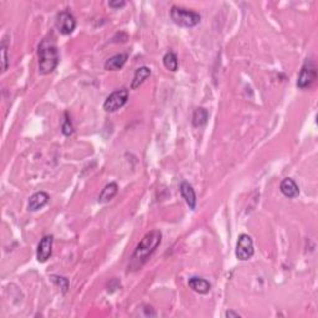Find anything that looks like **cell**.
I'll return each instance as SVG.
<instances>
[{
  "mask_svg": "<svg viewBox=\"0 0 318 318\" xmlns=\"http://www.w3.org/2000/svg\"><path fill=\"white\" fill-rule=\"evenodd\" d=\"M161 243L162 233L159 230H152L145 234L144 238L140 241V244L136 246L135 251H133L130 265H128V270L136 271V270L141 269L154 253V251L157 250L158 246L161 245Z\"/></svg>",
  "mask_w": 318,
  "mask_h": 318,
  "instance_id": "obj_1",
  "label": "cell"
},
{
  "mask_svg": "<svg viewBox=\"0 0 318 318\" xmlns=\"http://www.w3.org/2000/svg\"><path fill=\"white\" fill-rule=\"evenodd\" d=\"M59 61V51L54 42L42 40L39 45V72L41 75H49L57 68Z\"/></svg>",
  "mask_w": 318,
  "mask_h": 318,
  "instance_id": "obj_2",
  "label": "cell"
},
{
  "mask_svg": "<svg viewBox=\"0 0 318 318\" xmlns=\"http://www.w3.org/2000/svg\"><path fill=\"white\" fill-rule=\"evenodd\" d=\"M171 19L174 24L183 28H194L202 20V16L198 13L192 10H188L180 6H173L171 9Z\"/></svg>",
  "mask_w": 318,
  "mask_h": 318,
  "instance_id": "obj_3",
  "label": "cell"
},
{
  "mask_svg": "<svg viewBox=\"0 0 318 318\" xmlns=\"http://www.w3.org/2000/svg\"><path fill=\"white\" fill-rule=\"evenodd\" d=\"M128 97H130V92L127 88H119V90H116L114 92H112L104 102V109L106 112H116L118 111L119 108L124 106L128 101Z\"/></svg>",
  "mask_w": 318,
  "mask_h": 318,
  "instance_id": "obj_4",
  "label": "cell"
},
{
  "mask_svg": "<svg viewBox=\"0 0 318 318\" xmlns=\"http://www.w3.org/2000/svg\"><path fill=\"white\" fill-rule=\"evenodd\" d=\"M255 253V247H253L252 238L247 234H241L238 239V244H236L235 255L238 260L240 261H247Z\"/></svg>",
  "mask_w": 318,
  "mask_h": 318,
  "instance_id": "obj_5",
  "label": "cell"
},
{
  "mask_svg": "<svg viewBox=\"0 0 318 318\" xmlns=\"http://www.w3.org/2000/svg\"><path fill=\"white\" fill-rule=\"evenodd\" d=\"M317 78V70H316V66L312 61H306L305 65L301 69L300 73H298L297 78V87L301 88V90H305V88L310 87L315 80Z\"/></svg>",
  "mask_w": 318,
  "mask_h": 318,
  "instance_id": "obj_6",
  "label": "cell"
},
{
  "mask_svg": "<svg viewBox=\"0 0 318 318\" xmlns=\"http://www.w3.org/2000/svg\"><path fill=\"white\" fill-rule=\"evenodd\" d=\"M56 28L60 34L70 35L76 29V19L70 11H61L56 15Z\"/></svg>",
  "mask_w": 318,
  "mask_h": 318,
  "instance_id": "obj_7",
  "label": "cell"
},
{
  "mask_svg": "<svg viewBox=\"0 0 318 318\" xmlns=\"http://www.w3.org/2000/svg\"><path fill=\"white\" fill-rule=\"evenodd\" d=\"M52 243H54V236L52 235H46L41 239L39 246H37V261L46 262L50 259L52 253Z\"/></svg>",
  "mask_w": 318,
  "mask_h": 318,
  "instance_id": "obj_8",
  "label": "cell"
},
{
  "mask_svg": "<svg viewBox=\"0 0 318 318\" xmlns=\"http://www.w3.org/2000/svg\"><path fill=\"white\" fill-rule=\"evenodd\" d=\"M280 192L288 199H295L300 195V188L293 179L286 178L280 184Z\"/></svg>",
  "mask_w": 318,
  "mask_h": 318,
  "instance_id": "obj_9",
  "label": "cell"
},
{
  "mask_svg": "<svg viewBox=\"0 0 318 318\" xmlns=\"http://www.w3.org/2000/svg\"><path fill=\"white\" fill-rule=\"evenodd\" d=\"M49 199H50V197L47 193H45V192L35 193V194L31 195L30 199H29L28 209L30 210V212H36V210L44 208L45 205L49 203Z\"/></svg>",
  "mask_w": 318,
  "mask_h": 318,
  "instance_id": "obj_10",
  "label": "cell"
},
{
  "mask_svg": "<svg viewBox=\"0 0 318 318\" xmlns=\"http://www.w3.org/2000/svg\"><path fill=\"white\" fill-rule=\"evenodd\" d=\"M188 284H189V287L192 288L194 292L200 293V295H207V293L210 291V288H212V284H210L207 280L198 276L190 277L188 281Z\"/></svg>",
  "mask_w": 318,
  "mask_h": 318,
  "instance_id": "obj_11",
  "label": "cell"
},
{
  "mask_svg": "<svg viewBox=\"0 0 318 318\" xmlns=\"http://www.w3.org/2000/svg\"><path fill=\"white\" fill-rule=\"evenodd\" d=\"M179 189H180L181 197L185 199L188 207L192 210H194L195 207H197V194H195L193 186L189 183H186V181H183Z\"/></svg>",
  "mask_w": 318,
  "mask_h": 318,
  "instance_id": "obj_12",
  "label": "cell"
},
{
  "mask_svg": "<svg viewBox=\"0 0 318 318\" xmlns=\"http://www.w3.org/2000/svg\"><path fill=\"white\" fill-rule=\"evenodd\" d=\"M118 193V185L117 183H109L102 189V192L100 193L99 198H97V202L101 203V204H105V203H108L109 200L113 199L114 197Z\"/></svg>",
  "mask_w": 318,
  "mask_h": 318,
  "instance_id": "obj_13",
  "label": "cell"
},
{
  "mask_svg": "<svg viewBox=\"0 0 318 318\" xmlns=\"http://www.w3.org/2000/svg\"><path fill=\"white\" fill-rule=\"evenodd\" d=\"M127 55L126 54H117L114 56L109 57L106 62H105V69L108 71H117L119 69H122L124 66L127 61Z\"/></svg>",
  "mask_w": 318,
  "mask_h": 318,
  "instance_id": "obj_14",
  "label": "cell"
},
{
  "mask_svg": "<svg viewBox=\"0 0 318 318\" xmlns=\"http://www.w3.org/2000/svg\"><path fill=\"white\" fill-rule=\"evenodd\" d=\"M150 73H152V71H150V69L147 68V66H141V68H138L135 72V77H133L132 80L131 88L136 90V88L140 87V86L149 77Z\"/></svg>",
  "mask_w": 318,
  "mask_h": 318,
  "instance_id": "obj_15",
  "label": "cell"
},
{
  "mask_svg": "<svg viewBox=\"0 0 318 318\" xmlns=\"http://www.w3.org/2000/svg\"><path fill=\"white\" fill-rule=\"evenodd\" d=\"M208 118H209V113L205 108H197L195 109L194 114H193V126L194 127H202L204 126L208 122Z\"/></svg>",
  "mask_w": 318,
  "mask_h": 318,
  "instance_id": "obj_16",
  "label": "cell"
},
{
  "mask_svg": "<svg viewBox=\"0 0 318 318\" xmlns=\"http://www.w3.org/2000/svg\"><path fill=\"white\" fill-rule=\"evenodd\" d=\"M163 64H164V66H166L167 70L172 71V72H174V71L178 70V66H179L178 57H177V55L174 54V52L169 51L164 55Z\"/></svg>",
  "mask_w": 318,
  "mask_h": 318,
  "instance_id": "obj_17",
  "label": "cell"
},
{
  "mask_svg": "<svg viewBox=\"0 0 318 318\" xmlns=\"http://www.w3.org/2000/svg\"><path fill=\"white\" fill-rule=\"evenodd\" d=\"M1 62H3V72H5L8 70L9 66V59H8V39L6 36L4 37L3 41H1Z\"/></svg>",
  "mask_w": 318,
  "mask_h": 318,
  "instance_id": "obj_18",
  "label": "cell"
},
{
  "mask_svg": "<svg viewBox=\"0 0 318 318\" xmlns=\"http://www.w3.org/2000/svg\"><path fill=\"white\" fill-rule=\"evenodd\" d=\"M52 281L55 282V283L59 286L60 288H61V291L64 293L68 292V288H69V280L66 279V277H62V276H56V275H54V276H51Z\"/></svg>",
  "mask_w": 318,
  "mask_h": 318,
  "instance_id": "obj_19",
  "label": "cell"
},
{
  "mask_svg": "<svg viewBox=\"0 0 318 318\" xmlns=\"http://www.w3.org/2000/svg\"><path fill=\"white\" fill-rule=\"evenodd\" d=\"M62 133L65 136H71L73 133V126H72V122H71V119L69 118V114L65 113V121H64V124H62V128H61Z\"/></svg>",
  "mask_w": 318,
  "mask_h": 318,
  "instance_id": "obj_20",
  "label": "cell"
},
{
  "mask_svg": "<svg viewBox=\"0 0 318 318\" xmlns=\"http://www.w3.org/2000/svg\"><path fill=\"white\" fill-rule=\"evenodd\" d=\"M126 5V1L123 0H116V1H109L108 6L112 9H121Z\"/></svg>",
  "mask_w": 318,
  "mask_h": 318,
  "instance_id": "obj_21",
  "label": "cell"
},
{
  "mask_svg": "<svg viewBox=\"0 0 318 318\" xmlns=\"http://www.w3.org/2000/svg\"><path fill=\"white\" fill-rule=\"evenodd\" d=\"M225 316L226 317H235V318H239L240 317V315H239L238 312H234V311H228V312L225 313Z\"/></svg>",
  "mask_w": 318,
  "mask_h": 318,
  "instance_id": "obj_22",
  "label": "cell"
}]
</instances>
